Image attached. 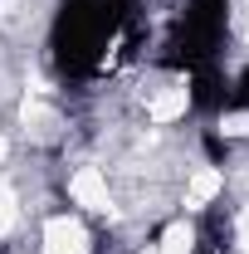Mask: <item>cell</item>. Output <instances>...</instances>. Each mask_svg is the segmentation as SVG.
Here are the masks:
<instances>
[{
	"label": "cell",
	"instance_id": "6da1fadb",
	"mask_svg": "<svg viewBox=\"0 0 249 254\" xmlns=\"http://www.w3.org/2000/svg\"><path fill=\"white\" fill-rule=\"evenodd\" d=\"M44 254H88V230L78 215H54L44 225Z\"/></svg>",
	"mask_w": 249,
	"mask_h": 254
}]
</instances>
